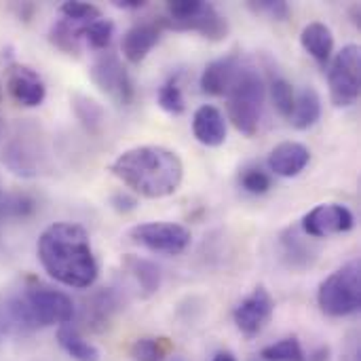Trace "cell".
<instances>
[{"label":"cell","instance_id":"1","mask_svg":"<svg viewBox=\"0 0 361 361\" xmlns=\"http://www.w3.org/2000/svg\"><path fill=\"white\" fill-rule=\"evenodd\" d=\"M36 256L44 273L66 288L87 290L97 281L99 264L91 237L80 224L55 222L47 226L38 237Z\"/></svg>","mask_w":361,"mask_h":361},{"label":"cell","instance_id":"2","mask_svg":"<svg viewBox=\"0 0 361 361\" xmlns=\"http://www.w3.org/2000/svg\"><path fill=\"white\" fill-rule=\"evenodd\" d=\"M110 171L127 188L144 199H163L173 195L184 180L182 159L165 146H135L121 152Z\"/></svg>","mask_w":361,"mask_h":361},{"label":"cell","instance_id":"3","mask_svg":"<svg viewBox=\"0 0 361 361\" xmlns=\"http://www.w3.org/2000/svg\"><path fill=\"white\" fill-rule=\"evenodd\" d=\"M264 80L252 66H241L226 97H228V118L237 131L243 135H254L260 127L262 106H264Z\"/></svg>","mask_w":361,"mask_h":361},{"label":"cell","instance_id":"4","mask_svg":"<svg viewBox=\"0 0 361 361\" xmlns=\"http://www.w3.org/2000/svg\"><path fill=\"white\" fill-rule=\"evenodd\" d=\"M319 309L328 317H349L361 307V267L360 260H351L345 267L328 275L317 292Z\"/></svg>","mask_w":361,"mask_h":361},{"label":"cell","instance_id":"5","mask_svg":"<svg viewBox=\"0 0 361 361\" xmlns=\"http://www.w3.org/2000/svg\"><path fill=\"white\" fill-rule=\"evenodd\" d=\"M330 99L336 108L353 106L361 91V51L357 44L343 47L328 70Z\"/></svg>","mask_w":361,"mask_h":361},{"label":"cell","instance_id":"6","mask_svg":"<svg viewBox=\"0 0 361 361\" xmlns=\"http://www.w3.org/2000/svg\"><path fill=\"white\" fill-rule=\"evenodd\" d=\"M129 239L150 252L178 256L190 245V231L173 222H144L129 231Z\"/></svg>","mask_w":361,"mask_h":361},{"label":"cell","instance_id":"7","mask_svg":"<svg viewBox=\"0 0 361 361\" xmlns=\"http://www.w3.org/2000/svg\"><path fill=\"white\" fill-rule=\"evenodd\" d=\"M89 74L95 87L102 93H106L110 99H114L118 106H129L133 102L135 95L133 80L116 53H102L93 61Z\"/></svg>","mask_w":361,"mask_h":361},{"label":"cell","instance_id":"8","mask_svg":"<svg viewBox=\"0 0 361 361\" xmlns=\"http://www.w3.org/2000/svg\"><path fill=\"white\" fill-rule=\"evenodd\" d=\"M2 161L15 176L36 178L42 171L44 163V148L40 137L36 133L21 129L6 142Z\"/></svg>","mask_w":361,"mask_h":361},{"label":"cell","instance_id":"9","mask_svg":"<svg viewBox=\"0 0 361 361\" xmlns=\"http://www.w3.org/2000/svg\"><path fill=\"white\" fill-rule=\"evenodd\" d=\"M355 226V216L341 203H322L305 214L300 228L311 239H326L332 235L349 233Z\"/></svg>","mask_w":361,"mask_h":361},{"label":"cell","instance_id":"10","mask_svg":"<svg viewBox=\"0 0 361 361\" xmlns=\"http://www.w3.org/2000/svg\"><path fill=\"white\" fill-rule=\"evenodd\" d=\"M273 313H275V300L271 292L264 286H258L245 300H241L233 317H235V326L239 328V332L247 338H254L267 328Z\"/></svg>","mask_w":361,"mask_h":361},{"label":"cell","instance_id":"11","mask_svg":"<svg viewBox=\"0 0 361 361\" xmlns=\"http://www.w3.org/2000/svg\"><path fill=\"white\" fill-rule=\"evenodd\" d=\"M163 30L169 27V30H176V32H199L203 38L207 40H224L228 36V21L224 15L218 13V8L209 2H203L199 4V8L184 17V19H159Z\"/></svg>","mask_w":361,"mask_h":361},{"label":"cell","instance_id":"12","mask_svg":"<svg viewBox=\"0 0 361 361\" xmlns=\"http://www.w3.org/2000/svg\"><path fill=\"white\" fill-rule=\"evenodd\" d=\"M6 85L11 97L23 108H38L47 97V87L40 74L23 63H13L8 68Z\"/></svg>","mask_w":361,"mask_h":361},{"label":"cell","instance_id":"13","mask_svg":"<svg viewBox=\"0 0 361 361\" xmlns=\"http://www.w3.org/2000/svg\"><path fill=\"white\" fill-rule=\"evenodd\" d=\"M317 254H319V247L315 245V241L309 235L302 233L300 224L290 226L281 235V258L288 269L307 271L315 264Z\"/></svg>","mask_w":361,"mask_h":361},{"label":"cell","instance_id":"14","mask_svg":"<svg viewBox=\"0 0 361 361\" xmlns=\"http://www.w3.org/2000/svg\"><path fill=\"white\" fill-rule=\"evenodd\" d=\"M121 311V298L112 288H102L85 300L82 322L91 332H104L110 328L114 315Z\"/></svg>","mask_w":361,"mask_h":361},{"label":"cell","instance_id":"15","mask_svg":"<svg viewBox=\"0 0 361 361\" xmlns=\"http://www.w3.org/2000/svg\"><path fill=\"white\" fill-rule=\"evenodd\" d=\"M161 34H163L161 21H144V23L129 27L121 42L125 59L129 63H142L161 40Z\"/></svg>","mask_w":361,"mask_h":361},{"label":"cell","instance_id":"16","mask_svg":"<svg viewBox=\"0 0 361 361\" xmlns=\"http://www.w3.org/2000/svg\"><path fill=\"white\" fill-rule=\"evenodd\" d=\"M269 169L279 178H296L311 163V150L300 142H281L269 154Z\"/></svg>","mask_w":361,"mask_h":361},{"label":"cell","instance_id":"17","mask_svg":"<svg viewBox=\"0 0 361 361\" xmlns=\"http://www.w3.org/2000/svg\"><path fill=\"white\" fill-rule=\"evenodd\" d=\"M239 68H241V61H239L237 53L214 59L212 63L205 66V70L201 74V91L207 95H214V97L226 95Z\"/></svg>","mask_w":361,"mask_h":361},{"label":"cell","instance_id":"18","mask_svg":"<svg viewBox=\"0 0 361 361\" xmlns=\"http://www.w3.org/2000/svg\"><path fill=\"white\" fill-rule=\"evenodd\" d=\"M192 133L197 142H201L203 146H209V148L222 146L226 142L224 114L212 104L201 106L192 116Z\"/></svg>","mask_w":361,"mask_h":361},{"label":"cell","instance_id":"19","mask_svg":"<svg viewBox=\"0 0 361 361\" xmlns=\"http://www.w3.org/2000/svg\"><path fill=\"white\" fill-rule=\"evenodd\" d=\"M300 44L302 49L322 66H326L334 53V36L332 30L322 21H311L300 32Z\"/></svg>","mask_w":361,"mask_h":361},{"label":"cell","instance_id":"20","mask_svg":"<svg viewBox=\"0 0 361 361\" xmlns=\"http://www.w3.org/2000/svg\"><path fill=\"white\" fill-rule=\"evenodd\" d=\"M123 267L135 279V283L140 286L144 298H148V296L159 292V288H161V269L152 260L127 254L123 258Z\"/></svg>","mask_w":361,"mask_h":361},{"label":"cell","instance_id":"21","mask_svg":"<svg viewBox=\"0 0 361 361\" xmlns=\"http://www.w3.org/2000/svg\"><path fill=\"white\" fill-rule=\"evenodd\" d=\"M70 102H72L74 116L78 118L82 129L91 135H99L106 125V112H104L102 104L82 93H74Z\"/></svg>","mask_w":361,"mask_h":361},{"label":"cell","instance_id":"22","mask_svg":"<svg viewBox=\"0 0 361 361\" xmlns=\"http://www.w3.org/2000/svg\"><path fill=\"white\" fill-rule=\"evenodd\" d=\"M57 343L68 353V357L74 361H99V351L95 345H91L72 324L59 326L57 330Z\"/></svg>","mask_w":361,"mask_h":361},{"label":"cell","instance_id":"23","mask_svg":"<svg viewBox=\"0 0 361 361\" xmlns=\"http://www.w3.org/2000/svg\"><path fill=\"white\" fill-rule=\"evenodd\" d=\"M322 116V97L313 87H305L296 97V106L292 112V125L300 131L311 129Z\"/></svg>","mask_w":361,"mask_h":361},{"label":"cell","instance_id":"24","mask_svg":"<svg viewBox=\"0 0 361 361\" xmlns=\"http://www.w3.org/2000/svg\"><path fill=\"white\" fill-rule=\"evenodd\" d=\"M82 27L80 23L68 21V19H59L51 25L49 32V40L63 53L68 55H78L80 53V38H82Z\"/></svg>","mask_w":361,"mask_h":361},{"label":"cell","instance_id":"25","mask_svg":"<svg viewBox=\"0 0 361 361\" xmlns=\"http://www.w3.org/2000/svg\"><path fill=\"white\" fill-rule=\"evenodd\" d=\"M36 212V201L25 192H0V222L25 220Z\"/></svg>","mask_w":361,"mask_h":361},{"label":"cell","instance_id":"26","mask_svg":"<svg viewBox=\"0 0 361 361\" xmlns=\"http://www.w3.org/2000/svg\"><path fill=\"white\" fill-rule=\"evenodd\" d=\"M173 351V343L165 336L137 338L131 345V357L135 361H165Z\"/></svg>","mask_w":361,"mask_h":361},{"label":"cell","instance_id":"27","mask_svg":"<svg viewBox=\"0 0 361 361\" xmlns=\"http://www.w3.org/2000/svg\"><path fill=\"white\" fill-rule=\"evenodd\" d=\"M260 357L264 361H307L302 345L296 336H288L262 349Z\"/></svg>","mask_w":361,"mask_h":361},{"label":"cell","instance_id":"28","mask_svg":"<svg viewBox=\"0 0 361 361\" xmlns=\"http://www.w3.org/2000/svg\"><path fill=\"white\" fill-rule=\"evenodd\" d=\"M112 36H114V23L110 19H104V17L87 23L82 27V38H87V42L97 51L108 49L112 42Z\"/></svg>","mask_w":361,"mask_h":361},{"label":"cell","instance_id":"29","mask_svg":"<svg viewBox=\"0 0 361 361\" xmlns=\"http://www.w3.org/2000/svg\"><path fill=\"white\" fill-rule=\"evenodd\" d=\"M157 102H159V106H161L165 112H169V114H182V112L186 110V102H184V95H182L178 76H171V78L159 89Z\"/></svg>","mask_w":361,"mask_h":361},{"label":"cell","instance_id":"30","mask_svg":"<svg viewBox=\"0 0 361 361\" xmlns=\"http://www.w3.org/2000/svg\"><path fill=\"white\" fill-rule=\"evenodd\" d=\"M271 97H273V104H275L277 112L283 118H292V112H294V106H296V93H294V87L286 78H273Z\"/></svg>","mask_w":361,"mask_h":361},{"label":"cell","instance_id":"31","mask_svg":"<svg viewBox=\"0 0 361 361\" xmlns=\"http://www.w3.org/2000/svg\"><path fill=\"white\" fill-rule=\"evenodd\" d=\"M59 13L63 19L68 21H74V23H80V25H87L95 19L102 17V11L91 4V2H78V0H70V2H63L59 6Z\"/></svg>","mask_w":361,"mask_h":361},{"label":"cell","instance_id":"32","mask_svg":"<svg viewBox=\"0 0 361 361\" xmlns=\"http://www.w3.org/2000/svg\"><path fill=\"white\" fill-rule=\"evenodd\" d=\"M239 184L250 195H267L273 186V180L260 167H245L239 176Z\"/></svg>","mask_w":361,"mask_h":361},{"label":"cell","instance_id":"33","mask_svg":"<svg viewBox=\"0 0 361 361\" xmlns=\"http://www.w3.org/2000/svg\"><path fill=\"white\" fill-rule=\"evenodd\" d=\"M250 8L256 13H264L277 21H286L292 13L290 4L286 0H258V2H250Z\"/></svg>","mask_w":361,"mask_h":361},{"label":"cell","instance_id":"34","mask_svg":"<svg viewBox=\"0 0 361 361\" xmlns=\"http://www.w3.org/2000/svg\"><path fill=\"white\" fill-rule=\"evenodd\" d=\"M110 205L118 214H129V212H133L137 207V199L127 195V192H114L112 199H110Z\"/></svg>","mask_w":361,"mask_h":361},{"label":"cell","instance_id":"35","mask_svg":"<svg viewBox=\"0 0 361 361\" xmlns=\"http://www.w3.org/2000/svg\"><path fill=\"white\" fill-rule=\"evenodd\" d=\"M343 361H360V338H357V334L349 338V345L343 353Z\"/></svg>","mask_w":361,"mask_h":361},{"label":"cell","instance_id":"36","mask_svg":"<svg viewBox=\"0 0 361 361\" xmlns=\"http://www.w3.org/2000/svg\"><path fill=\"white\" fill-rule=\"evenodd\" d=\"M112 4L116 6V8H127V11H137V8H142L146 2L144 0H112Z\"/></svg>","mask_w":361,"mask_h":361},{"label":"cell","instance_id":"37","mask_svg":"<svg viewBox=\"0 0 361 361\" xmlns=\"http://www.w3.org/2000/svg\"><path fill=\"white\" fill-rule=\"evenodd\" d=\"M330 360V349L328 347H319L315 349L311 355H307V361H328Z\"/></svg>","mask_w":361,"mask_h":361},{"label":"cell","instance_id":"38","mask_svg":"<svg viewBox=\"0 0 361 361\" xmlns=\"http://www.w3.org/2000/svg\"><path fill=\"white\" fill-rule=\"evenodd\" d=\"M212 361H237V360H235V355H233L231 351H220V353H218V355H216Z\"/></svg>","mask_w":361,"mask_h":361},{"label":"cell","instance_id":"39","mask_svg":"<svg viewBox=\"0 0 361 361\" xmlns=\"http://www.w3.org/2000/svg\"><path fill=\"white\" fill-rule=\"evenodd\" d=\"M0 99H2V85H0Z\"/></svg>","mask_w":361,"mask_h":361},{"label":"cell","instance_id":"40","mask_svg":"<svg viewBox=\"0 0 361 361\" xmlns=\"http://www.w3.org/2000/svg\"><path fill=\"white\" fill-rule=\"evenodd\" d=\"M0 131H2V121H0Z\"/></svg>","mask_w":361,"mask_h":361}]
</instances>
